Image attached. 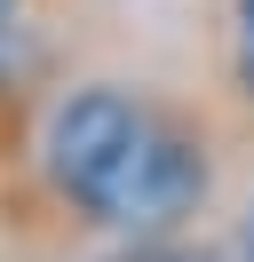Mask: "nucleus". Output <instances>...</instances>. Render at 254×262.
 Returning <instances> with one entry per match:
<instances>
[{
  "label": "nucleus",
  "instance_id": "f257e3e1",
  "mask_svg": "<svg viewBox=\"0 0 254 262\" xmlns=\"http://www.w3.org/2000/svg\"><path fill=\"white\" fill-rule=\"evenodd\" d=\"M143 119H151V103L127 96V88H79V96H64L56 119H48V135H40L48 183H56L79 214L103 223V199H111V183H119L127 151H135Z\"/></svg>",
  "mask_w": 254,
  "mask_h": 262
},
{
  "label": "nucleus",
  "instance_id": "f03ea898",
  "mask_svg": "<svg viewBox=\"0 0 254 262\" xmlns=\"http://www.w3.org/2000/svg\"><path fill=\"white\" fill-rule=\"evenodd\" d=\"M199 199H206V143L175 112L151 103L135 151H127L119 183H111V199H103V223L111 230H135V238H167Z\"/></svg>",
  "mask_w": 254,
  "mask_h": 262
},
{
  "label": "nucleus",
  "instance_id": "423d86ee",
  "mask_svg": "<svg viewBox=\"0 0 254 262\" xmlns=\"http://www.w3.org/2000/svg\"><path fill=\"white\" fill-rule=\"evenodd\" d=\"M16 8H24V0H0V32H8V24H16Z\"/></svg>",
  "mask_w": 254,
  "mask_h": 262
},
{
  "label": "nucleus",
  "instance_id": "7ed1b4c3",
  "mask_svg": "<svg viewBox=\"0 0 254 262\" xmlns=\"http://www.w3.org/2000/svg\"><path fill=\"white\" fill-rule=\"evenodd\" d=\"M127 262H215V254H206V246H183V238H143Z\"/></svg>",
  "mask_w": 254,
  "mask_h": 262
},
{
  "label": "nucleus",
  "instance_id": "39448f33",
  "mask_svg": "<svg viewBox=\"0 0 254 262\" xmlns=\"http://www.w3.org/2000/svg\"><path fill=\"white\" fill-rule=\"evenodd\" d=\"M230 262H254V207L238 214V246H230Z\"/></svg>",
  "mask_w": 254,
  "mask_h": 262
},
{
  "label": "nucleus",
  "instance_id": "20e7f679",
  "mask_svg": "<svg viewBox=\"0 0 254 262\" xmlns=\"http://www.w3.org/2000/svg\"><path fill=\"white\" fill-rule=\"evenodd\" d=\"M238 64H246V80H254V0H238Z\"/></svg>",
  "mask_w": 254,
  "mask_h": 262
}]
</instances>
